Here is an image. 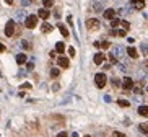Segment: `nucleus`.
Here are the masks:
<instances>
[{
    "mask_svg": "<svg viewBox=\"0 0 148 137\" xmlns=\"http://www.w3.org/2000/svg\"><path fill=\"white\" fill-rule=\"evenodd\" d=\"M106 83H107V77H106L104 72H99V74L95 75V85H96V88H104Z\"/></svg>",
    "mask_w": 148,
    "mask_h": 137,
    "instance_id": "1",
    "label": "nucleus"
},
{
    "mask_svg": "<svg viewBox=\"0 0 148 137\" xmlns=\"http://www.w3.org/2000/svg\"><path fill=\"white\" fill-rule=\"evenodd\" d=\"M15 31H16L15 21H13V20L7 21V25H5V36H7V38H12V36H15Z\"/></svg>",
    "mask_w": 148,
    "mask_h": 137,
    "instance_id": "2",
    "label": "nucleus"
},
{
    "mask_svg": "<svg viewBox=\"0 0 148 137\" xmlns=\"http://www.w3.org/2000/svg\"><path fill=\"white\" fill-rule=\"evenodd\" d=\"M36 25H38V16L36 15H28L26 20H24V26L28 29H33V28H36Z\"/></svg>",
    "mask_w": 148,
    "mask_h": 137,
    "instance_id": "3",
    "label": "nucleus"
},
{
    "mask_svg": "<svg viewBox=\"0 0 148 137\" xmlns=\"http://www.w3.org/2000/svg\"><path fill=\"white\" fill-rule=\"evenodd\" d=\"M86 28L90 29V31H96V29L99 28V20L98 18H88L86 20Z\"/></svg>",
    "mask_w": 148,
    "mask_h": 137,
    "instance_id": "4",
    "label": "nucleus"
},
{
    "mask_svg": "<svg viewBox=\"0 0 148 137\" xmlns=\"http://www.w3.org/2000/svg\"><path fill=\"white\" fill-rule=\"evenodd\" d=\"M104 7H106V2H104V0H95L93 5H91V8H93L96 13H98V12H103Z\"/></svg>",
    "mask_w": 148,
    "mask_h": 137,
    "instance_id": "5",
    "label": "nucleus"
},
{
    "mask_svg": "<svg viewBox=\"0 0 148 137\" xmlns=\"http://www.w3.org/2000/svg\"><path fill=\"white\" fill-rule=\"evenodd\" d=\"M129 7H134L135 10H143L145 8V0H130Z\"/></svg>",
    "mask_w": 148,
    "mask_h": 137,
    "instance_id": "6",
    "label": "nucleus"
},
{
    "mask_svg": "<svg viewBox=\"0 0 148 137\" xmlns=\"http://www.w3.org/2000/svg\"><path fill=\"white\" fill-rule=\"evenodd\" d=\"M122 88H125V90H132L134 88V80L130 77H124V80H122Z\"/></svg>",
    "mask_w": 148,
    "mask_h": 137,
    "instance_id": "7",
    "label": "nucleus"
},
{
    "mask_svg": "<svg viewBox=\"0 0 148 137\" xmlns=\"http://www.w3.org/2000/svg\"><path fill=\"white\" fill-rule=\"evenodd\" d=\"M112 54H114L117 59H122V57H124V49H122V46H114V47H112Z\"/></svg>",
    "mask_w": 148,
    "mask_h": 137,
    "instance_id": "8",
    "label": "nucleus"
},
{
    "mask_svg": "<svg viewBox=\"0 0 148 137\" xmlns=\"http://www.w3.org/2000/svg\"><path fill=\"white\" fill-rule=\"evenodd\" d=\"M93 61H95V64H96V65H101V64H103V62L106 61V56H104L103 52H98V54H95Z\"/></svg>",
    "mask_w": 148,
    "mask_h": 137,
    "instance_id": "9",
    "label": "nucleus"
},
{
    "mask_svg": "<svg viewBox=\"0 0 148 137\" xmlns=\"http://www.w3.org/2000/svg\"><path fill=\"white\" fill-rule=\"evenodd\" d=\"M103 15H104L106 20H114L116 18V10L114 8H107V10H104V12H103Z\"/></svg>",
    "mask_w": 148,
    "mask_h": 137,
    "instance_id": "10",
    "label": "nucleus"
},
{
    "mask_svg": "<svg viewBox=\"0 0 148 137\" xmlns=\"http://www.w3.org/2000/svg\"><path fill=\"white\" fill-rule=\"evenodd\" d=\"M57 64H59V67H62V68H68L70 67V61L67 57H59L57 59Z\"/></svg>",
    "mask_w": 148,
    "mask_h": 137,
    "instance_id": "11",
    "label": "nucleus"
},
{
    "mask_svg": "<svg viewBox=\"0 0 148 137\" xmlns=\"http://www.w3.org/2000/svg\"><path fill=\"white\" fill-rule=\"evenodd\" d=\"M38 16H39V18H42V20H47V18L51 16V12H49L47 8H39Z\"/></svg>",
    "mask_w": 148,
    "mask_h": 137,
    "instance_id": "12",
    "label": "nucleus"
},
{
    "mask_svg": "<svg viewBox=\"0 0 148 137\" xmlns=\"http://www.w3.org/2000/svg\"><path fill=\"white\" fill-rule=\"evenodd\" d=\"M140 116H143V117H148V106L146 104H142V106H138V111H137Z\"/></svg>",
    "mask_w": 148,
    "mask_h": 137,
    "instance_id": "13",
    "label": "nucleus"
},
{
    "mask_svg": "<svg viewBox=\"0 0 148 137\" xmlns=\"http://www.w3.org/2000/svg\"><path fill=\"white\" fill-rule=\"evenodd\" d=\"M15 18H16V21H24V20H26L24 10H18V12L15 13Z\"/></svg>",
    "mask_w": 148,
    "mask_h": 137,
    "instance_id": "14",
    "label": "nucleus"
},
{
    "mask_svg": "<svg viewBox=\"0 0 148 137\" xmlns=\"http://www.w3.org/2000/svg\"><path fill=\"white\" fill-rule=\"evenodd\" d=\"M41 31H42V33H51V31H52V25H49L47 21H44V23L41 25Z\"/></svg>",
    "mask_w": 148,
    "mask_h": 137,
    "instance_id": "15",
    "label": "nucleus"
},
{
    "mask_svg": "<svg viewBox=\"0 0 148 137\" xmlns=\"http://www.w3.org/2000/svg\"><path fill=\"white\" fill-rule=\"evenodd\" d=\"M127 54L130 56L132 59H137L138 57V51H137L135 47H127Z\"/></svg>",
    "mask_w": 148,
    "mask_h": 137,
    "instance_id": "16",
    "label": "nucleus"
},
{
    "mask_svg": "<svg viewBox=\"0 0 148 137\" xmlns=\"http://www.w3.org/2000/svg\"><path fill=\"white\" fill-rule=\"evenodd\" d=\"M63 51H65V44H63L62 41H59L57 44H55V52H59V54H62Z\"/></svg>",
    "mask_w": 148,
    "mask_h": 137,
    "instance_id": "17",
    "label": "nucleus"
},
{
    "mask_svg": "<svg viewBox=\"0 0 148 137\" xmlns=\"http://www.w3.org/2000/svg\"><path fill=\"white\" fill-rule=\"evenodd\" d=\"M59 29H60V33H62V36H63V38H68V36H70V33H68V29H67L65 26H63L62 23H59Z\"/></svg>",
    "mask_w": 148,
    "mask_h": 137,
    "instance_id": "18",
    "label": "nucleus"
},
{
    "mask_svg": "<svg viewBox=\"0 0 148 137\" xmlns=\"http://www.w3.org/2000/svg\"><path fill=\"white\" fill-rule=\"evenodd\" d=\"M26 61H28V59H26V54H16V62L20 64V65L24 64Z\"/></svg>",
    "mask_w": 148,
    "mask_h": 137,
    "instance_id": "19",
    "label": "nucleus"
},
{
    "mask_svg": "<svg viewBox=\"0 0 148 137\" xmlns=\"http://www.w3.org/2000/svg\"><path fill=\"white\" fill-rule=\"evenodd\" d=\"M117 104H119V106H122V108H129V106H130V101L124 100V98H119V100H117Z\"/></svg>",
    "mask_w": 148,
    "mask_h": 137,
    "instance_id": "20",
    "label": "nucleus"
},
{
    "mask_svg": "<svg viewBox=\"0 0 148 137\" xmlns=\"http://www.w3.org/2000/svg\"><path fill=\"white\" fill-rule=\"evenodd\" d=\"M138 131H140V132H143V134H146V135H148V122H142L140 126H138Z\"/></svg>",
    "mask_w": 148,
    "mask_h": 137,
    "instance_id": "21",
    "label": "nucleus"
},
{
    "mask_svg": "<svg viewBox=\"0 0 148 137\" xmlns=\"http://www.w3.org/2000/svg\"><path fill=\"white\" fill-rule=\"evenodd\" d=\"M134 92H135L137 95H142V93H143V86H142V85H134Z\"/></svg>",
    "mask_w": 148,
    "mask_h": 137,
    "instance_id": "22",
    "label": "nucleus"
},
{
    "mask_svg": "<svg viewBox=\"0 0 148 137\" xmlns=\"http://www.w3.org/2000/svg\"><path fill=\"white\" fill-rule=\"evenodd\" d=\"M121 21H122V20H119V18H114V20H111V26H112V28H117L119 25H121Z\"/></svg>",
    "mask_w": 148,
    "mask_h": 137,
    "instance_id": "23",
    "label": "nucleus"
},
{
    "mask_svg": "<svg viewBox=\"0 0 148 137\" xmlns=\"http://www.w3.org/2000/svg\"><path fill=\"white\" fill-rule=\"evenodd\" d=\"M21 47L28 51V49H31V43H29V41H26V39H23V41H21Z\"/></svg>",
    "mask_w": 148,
    "mask_h": 137,
    "instance_id": "24",
    "label": "nucleus"
},
{
    "mask_svg": "<svg viewBox=\"0 0 148 137\" xmlns=\"http://www.w3.org/2000/svg\"><path fill=\"white\" fill-rule=\"evenodd\" d=\"M42 5H44V8H51L54 5V0H42Z\"/></svg>",
    "mask_w": 148,
    "mask_h": 137,
    "instance_id": "25",
    "label": "nucleus"
},
{
    "mask_svg": "<svg viewBox=\"0 0 148 137\" xmlns=\"http://www.w3.org/2000/svg\"><path fill=\"white\" fill-rule=\"evenodd\" d=\"M60 75V70H59V68H52V70H51V77L52 78H57Z\"/></svg>",
    "mask_w": 148,
    "mask_h": 137,
    "instance_id": "26",
    "label": "nucleus"
},
{
    "mask_svg": "<svg viewBox=\"0 0 148 137\" xmlns=\"http://www.w3.org/2000/svg\"><path fill=\"white\" fill-rule=\"evenodd\" d=\"M107 59H109V62H111V64H117V61H116V59H117V57H116V56H114L112 52H109V56H107Z\"/></svg>",
    "mask_w": 148,
    "mask_h": 137,
    "instance_id": "27",
    "label": "nucleus"
},
{
    "mask_svg": "<svg viewBox=\"0 0 148 137\" xmlns=\"http://www.w3.org/2000/svg\"><path fill=\"white\" fill-rule=\"evenodd\" d=\"M121 26H122V29H125V31H127V29L130 28V23H129V21H124V20H122V21H121Z\"/></svg>",
    "mask_w": 148,
    "mask_h": 137,
    "instance_id": "28",
    "label": "nucleus"
},
{
    "mask_svg": "<svg viewBox=\"0 0 148 137\" xmlns=\"http://www.w3.org/2000/svg\"><path fill=\"white\" fill-rule=\"evenodd\" d=\"M112 137H127L124 132H119V131H114L112 132Z\"/></svg>",
    "mask_w": 148,
    "mask_h": 137,
    "instance_id": "29",
    "label": "nucleus"
},
{
    "mask_svg": "<svg viewBox=\"0 0 148 137\" xmlns=\"http://www.w3.org/2000/svg\"><path fill=\"white\" fill-rule=\"evenodd\" d=\"M111 82H112V85H114V86H119V85L122 83V82L119 80V78H116V77H114V78H112V80H111Z\"/></svg>",
    "mask_w": 148,
    "mask_h": 137,
    "instance_id": "30",
    "label": "nucleus"
},
{
    "mask_svg": "<svg viewBox=\"0 0 148 137\" xmlns=\"http://www.w3.org/2000/svg\"><path fill=\"white\" fill-rule=\"evenodd\" d=\"M127 34V31H125V29H117V36H121V38H124Z\"/></svg>",
    "mask_w": 148,
    "mask_h": 137,
    "instance_id": "31",
    "label": "nucleus"
},
{
    "mask_svg": "<svg viewBox=\"0 0 148 137\" xmlns=\"http://www.w3.org/2000/svg\"><path fill=\"white\" fill-rule=\"evenodd\" d=\"M117 67H119V70H121V72H127V67H125L124 64H119Z\"/></svg>",
    "mask_w": 148,
    "mask_h": 137,
    "instance_id": "32",
    "label": "nucleus"
},
{
    "mask_svg": "<svg viewBox=\"0 0 148 137\" xmlns=\"http://www.w3.org/2000/svg\"><path fill=\"white\" fill-rule=\"evenodd\" d=\"M21 5H23V7H28V5H31V0H21Z\"/></svg>",
    "mask_w": 148,
    "mask_h": 137,
    "instance_id": "33",
    "label": "nucleus"
},
{
    "mask_svg": "<svg viewBox=\"0 0 148 137\" xmlns=\"http://www.w3.org/2000/svg\"><path fill=\"white\" fill-rule=\"evenodd\" d=\"M101 47H103V49H107V47H109V41H103V43H101Z\"/></svg>",
    "mask_w": 148,
    "mask_h": 137,
    "instance_id": "34",
    "label": "nucleus"
},
{
    "mask_svg": "<svg viewBox=\"0 0 148 137\" xmlns=\"http://www.w3.org/2000/svg\"><path fill=\"white\" fill-rule=\"evenodd\" d=\"M68 56H70V57L75 56V49H73V47H68Z\"/></svg>",
    "mask_w": 148,
    "mask_h": 137,
    "instance_id": "35",
    "label": "nucleus"
},
{
    "mask_svg": "<svg viewBox=\"0 0 148 137\" xmlns=\"http://www.w3.org/2000/svg\"><path fill=\"white\" fill-rule=\"evenodd\" d=\"M140 47H142V52H143V54H146V51H148V46H146V44H142Z\"/></svg>",
    "mask_w": 148,
    "mask_h": 137,
    "instance_id": "36",
    "label": "nucleus"
},
{
    "mask_svg": "<svg viewBox=\"0 0 148 137\" xmlns=\"http://www.w3.org/2000/svg\"><path fill=\"white\" fill-rule=\"evenodd\" d=\"M59 88H60V85H59V83H54V85H52V92H57Z\"/></svg>",
    "mask_w": 148,
    "mask_h": 137,
    "instance_id": "37",
    "label": "nucleus"
},
{
    "mask_svg": "<svg viewBox=\"0 0 148 137\" xmlns=\"http://www.w3.org/2000/svg\"><path fill=\"white\" fill-rule=\"evenodd\" d=\"M26 68H28V70H33V68H34V64H33V62H28Z\"/></svg>",
    "mask_w": 148,
    "mask_h": 137,
    "instance_id": "38",
    "label": "nucleus"
},
{
    "mask_svg": "<svg viewBox=\"0 0 148 137\" xmlns=\"http://www.w3.org/2000/svg\"><path fill=\"white\" fill-rule=\"evenodd\" d=\"M21 88H24V90H29V88H31V83H23Z\"/></svg>",
    "mask_w": 148,
    "mask_h": 137,
    "instance_id": "39",
    "label": "nucleus"
},
{
    "mask_svg": "<svg viewBox=\"0 0 148 137\" xmlns=\"http://www.w3.org/2000/svg\"><path fill=\"white\" fill-rule=\"evenodd\" d=\"M57 137H68V134H67L65 131H63V132H59V134H57Z\"/></svg>",
    "mask_w": 148,
    "mask_h": 137,
    "instance_id": "40",
    "label": "nucleus"
},
{
    "mask_svg": "<svg viewBox=\"0 0 148 137\" xmlns=\"http://www.w3.org/2000/svg\"><path fill=\"white\" fill-rule=\"evenodd\" d=\"M104 101H106V103H111L112 100H111V96H109V95H104Z\"/></svg>",
    "mask_w": 148,
    "mask_h": 137,
    "instance_id": "41",
    "label": "nucleus"
},
{
    "mask_svg": "<svg viewBox=\"0 0 148 137\" xmlns=\"http://www.w3.org/2000/svg\"><path fill=\"white\" fill-rule=\"evenodd\" d=\"M109 36H117V31H114V29H111V31H109Z\"/></svg>",
    "mask_w": 148,
    "mask_h": 137,
    "instance_id": "42",
    "label": "nucleus"
},
{
    "mask_svg": "<svg viewBox=\"0 0 148 137\" xmlns=\"http://www.w3.org/2000/svg\"><path fill=\"white\" fill-rule=\"evenodd\" d=\"M0 52H5V46L2 43H0Z\"/></svg>",
    "mask_w": 148,
    "mask_h": 137,
    "instance_id": "43",
    "label": "nucleus"
},
{
    "mask_svg": "<svg viewBox=\"0 0 148 137\" xmlns=\"http://www.w3.org/2000/svg\"><path fill=\"white\" fill-rule=\"evenodd\" d=\"M54 15H55V18H59V16H60V12H59V10H55Z\"/></svg>",
    "mask_w": 148,
    "mask_h": 137,
    "instance_id": "44",
    "label": "nucleus"
},
{
    "mask_svg": "<svg viewBox=\"0 0 148 137\" xmlns=\"http://www.w3.org/2000/svg\"><path fill=\"white\" fill-rule=\"evenodd\" d=\"M18 75H20V77H23V75H26V72H24V70H20V72H18Z\"/></svg>",
    "mask_w": 148,
    "mask_h": 137,
    "instance_id": "45",
    "label": "nucleus"
},
{
    "mask_svg": "<svg viewBox=\"0 0 148 137\" xmlns=\"http://www.w3.org/2000/svg\"><path fill=\"white\" fill-rule=\"evenodd\" d=\"M95 47H101V43L99 41H95Z\"/></svg>",
    "mask_w": 148,
    "mask_h": 137,
    "instance_id": "46",
    "label": "nucleus"
},
{
    "mask_svg": "<svg viewBox=\"0 0 148 137\" xmlns=\"http://www.w3.org/2000/svg\"><path fill=\"white\" fill-rule=\"evenodd\" d=\"M5 2H7L8 5H13V2H15V0H5Z\"/></svg>",
    "mask_w": 148,
    "mask_h": 137,
    "instance_id": "47",
    "label": "nucleus"
},
{
    "mask_svg": "<svg viewBox=\"0 0 148 137\" xmlns=\"http://www.w3.org/2000/svg\"><path fill=\"white\" fill-rule=\"evenodd\" d=\"M146 92H148V85H146Z\"/></svg>",
    "mask_w": 148,
    "mask_h": 137,
    "instance_id": "48",
    "label": "nucleus"
},
{
    "mask_svg": "<svg viewBox=\"0 0 148 137\" xmlns=\"http://www.w3.org/2000/svg\"><path fill=\"white\" fill-rule=\"evenodd\" d=\"M85 137H91V135H85Z\"/></svg>",
    "mask_w": 148,
    "mask_h": 137,
    "instance_id": "49",
    "label": "nucleus"
},
{
    "mask_svg": "<svg viewBox=\"0 0 148 137\" xmlns=\"http://www.w3.org/2000/svg\"><path fill=\"white\" fill-rule=\"evenodd\" d=\"M31 2H36V0H31Z\"/></svg>",
    "mask_w": 148,
    "mask_h": 137,
    "instance_id": "50",
    "label": "nucleus"
},
{
    "mask_svg": "<svg viewBox=\"0 0 148 137\" xmlns=\"http://www.w3.org/2000/svg\"><path fill=\"white\" fill-rule=\"evenodd\" d=\"M146 67H148V62H146Z\"/></svg>",
    "mask_w": 148,
    "mask_h": 137,
    "instance_id": "51",
    "label": "nucleus"
},
{
    "mask_svg": "<svg viewBox=\"0 0 148 137\" xmlns=\"http://www.w3.org/2000/svg\"><path fill=\"white\" fill-rule=\"evenodd\" d=\"M146 54H148V51H146Z\"/></svg>",
    "mask_w": 148,
    "mask_h": 137,
    "instance_id": "52",
    "label": "nucleus"
},
{
    "mask_svg": "<svg viewBox=\"0 0 148 137\" xmlns=\"http://www.w3.org/2000/svg\"><path fill=\"white\" fill-rule=\"evenodd\" d=\"M146 137H148V135H146Z\"/></svg>",
    "mask_w": 148,
    "mask_h": 137,
    "instance_id": "53",
    "label": "nucleus"
}]
</instances>
